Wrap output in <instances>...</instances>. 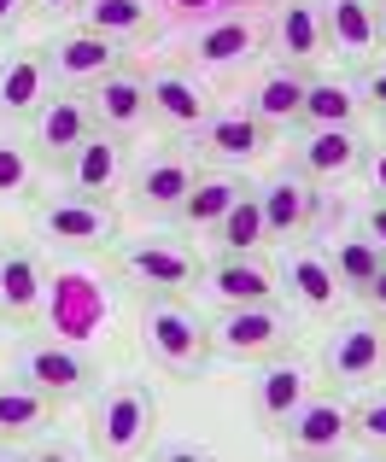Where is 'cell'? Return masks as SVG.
I'll list each match as a JSON object with an SVG mask.
<instances>
[{
	"instance_id": "obj_1",
	"label": "cell",
	"mask_w": 386,
	"mask_h": 462,
	"mask_svg": "<svg viewBox=\"0 0 386 462\" xmlns=\"http://www.w3.org/2000/svg\"><path fill=\"white\" fill-rule=\"evenodd\" d=\"M141 346H147V357L159 363L164 374H176V381H199L216 357L211 322H205L182 293H159V287L141 299Z\"/></svg>"
},
{
	"instance_id": "obj_2",
	"label": "cell",
	"mask_w": 386,
	"mask_h": 462,
	"mask_svg": "<svg viewBox=\"0 0 386 462\" xmlns=\"http://www.w3.org/2000/svg\"><path fill=\"white\" fill-rule=\"evenodd\" d=\"M47 334L77 339V346H94V339L112 334V282H106L94 263H53L47 270Z\"/></svg>"
},
{
	"instance_id": "obj_3",
	"label": "cell",
	"mask_w": 386,
	"mask_h": 462,
	"mask_svg": "<svg viewBox=\"0 0 386 462\" xmlns=\"http://www.w3.org/2000/svg\"><path fill=\"white\" fill-rule=\"evenodd\" d=\"M159 433V398L147 381H112L94 398L88 416V451L94 457H141Z\"/></svg>"
},
{
	"instance_id": "obj_4",
	"label": "cell",
	"mask_w": 386,
	"mask_h": 462,
	"mask_svg": "<svg viewBox=\"0 0 386 462\" xmlns=\"http://www.w3.org/2000/svg\"><path fill=\"white\" fill-rule=\"evenodd\" d=\"M293 310L281 299H263V305H216L211 316V351L228 363H270L281 351H293Z\"/></svg>"
},
{
	"instance_id": "obj_5",
	"label": "cell",
	"mask_w": 386,
	"mask_h": 462,
	"mask_svg": "<svg viewBox=\"0 0 386 462\" xmlns=\"http://www.w3.org/2000/svg\"><path fill=\"white\" fill-rule=\"evenodd\" d=\"M12 374L41 386L53 404H77V398L100 393V357H94L88 346H77V339H59V334L23 339V346L12 351Z\"/></svg>"
},
{
	"instance_id": "obj_6",
	"label": "cell",
	"mask_w": 386,
	"mask_h": 462,
	"mask_svg": "<svg viewBox=\"0 0 386 462\" xmlns=\"http://www.w3.org/2000/svg\"><path fill=\"white\" fill-rule=\"evenodd\" d=\"M317 369L328 374V386H375L386 381V316H345L328 328L317 351Z\"/></svg>"
},
{
	"instance_id": "obj_7",
	"label": "cell",
	"mask_w": 386,
	"mask_h": 462,
	"mask_svg": "<svg viewBox=\"0 0 386 462\" xmlns=\"http://www.w3.org/2000/svg\"><path fill=\"white\" fill-rule=\"evenodd\" d=\"M35 235L53 240L65 252H100L124 240V223L106 199H88V193H47L35 199Z\"/></svg>"
},
{
	"instance_id": "obj_8",
	"label": "cell",
	"mask_w": 386,
	"mask_h": 462,
	"mask_svg": "<svg viewBox=\"0 0 386 462\" xmlns=\"http://www.w3.org/2000/svg\"><path fill=\"white\" fill-rule=\"evenodd\" d=\"M193 181H199V170H193V158L176 152V147L141 158L135 176H129V211L147 217V223H176L182 205H188V193H193Z\"/></svg>"
},
{
	"instance_id": "obj_9",
	"label": "cell",
	"mask_w": 386,
	"mask_h": 462,
	"mask_svg": "<svg viewBox=\"0 0 386 462\" xmlns=\"http://www.w3.org/2000/svg\"><path fill=\"white\" fill-rule=\"evenodd\" d=\"M322 188L305 176V170H293V164H281L270 181L258 188V211H263V240H305L310 228L322 223Z\"/></svg>"
},
{
	"instance_id": "obj_10",
	"label": "cell",
	"mask_w": 386,
	"mask_h": 462,
	"mask_svg": "<svg viewBox=\"0 0 386 462\" xmlns=\"http://www.w3.org/2000/svg\"><path fill=\"white\" fill-rule=\"evenodd\" d=\"M41 53H47V70H53L59 88H94L100 77H112V70L129 65L124 42L88 30V23H77V30H59L53 42L41 47Z\"/></svg>"
},
{
	"instance_id": "obj_11",
	"label": "cell",
	"mask_w": 386,
	"mask_h": 462,
	"mask_svg": "<svg viewBox=\"0 0 386 462\" xmlns=\"http://www.w3.org/2000/svg\"><path fill=\"white\" fill-rule=\"evenodd\" d=\"M258 53H263V23H252L246 12H223V18L199 23V30L188 35V59L216 82L240 77Z\"/></svg>"
},
{
	"instance_id": "obj_12",
	"label": "cell",
	"mask_w": 386,
	"mask_h": 462,
	"mask_svg": "<svg viewBox=\"0 0 386 462\" xmlns=\"http://www.w3.org/2000/svg\"><path fill=\"white\" fill-rule=\"evenodd\" d=\"M117 275H129L135 287H159V293H188L205 282V263L176 240H117Z\"/></svg>"
},
{
	"instance_id": "obj_13",
	"label": "cell",
	"mask_w": 386,
	"mask_h": 462,
	"mask_svg": "<svg viewBox=\"0 0 386 462\" xmlns=\"http://www.w3.org/2000/svg\"><path fill=\"white\" fill-rule=\"evenodd\" d=\"M263 47L275 53V65H322L328 59V35H322V6L317 0H275L270 23H263Z\"/></svg>"
},
{
	"instance_id": "obj_14",
	"label": "cell",
	"mask_w": 386,
	"mask_h": 462,
	"mask_svg": "<svg viewBox=\"0 0 386 462\" xmlns=\"http://www.w3.org/2000/svg\"><path fill=\"white\" fill-rule=\"evenodd\" d=\"M281 445L293 457H340L352 445V404L345 398H317L310 393L293 416L281 421Z\"/></svg>"
},
{
	"instance_id": "obj_15",
	"label": "cell",
	"mask_w": 386,
	"mask_h": 462,
	"mask_svg": "<svg viewBox=\"0 0 386 462\" xmlns=\"http://www.w3.org/2000/svg\"><path fill=\"white\" fill-rule=\"evenodd\" d=\"M275 147V129L258 124L246 106H228V112H211L199 129H193V152L211 158V164H252Z\"/></svg>"
},
{
	"instance_id": "obj_16",
	"label": "cell",
	"mask_w": 386,
	"mask_h": 462,
	"mask_svg": "<svg viewBox=\"0 0 386 462\" xmlns=\"http://www.w3.org/2000/svg\"><path fill=\"white\" fill-rule=\"evenodd\" d=\"M88 94V112H94V129H106V135H117V141H129V135H141V129L152 124V100H147V77L141 70H112V77H100L94 88H82Z\"/></svg>"
},
{
	"instance_id": "obj_17",
	"label": "cell",
	"mask_w": 386,
	"mask_h": 462,
	"mask_svg": "<svg viewBox=\"0 0 386 462\" xmlns=\"http://www.w3.org/2000/svg\"><path fill=\"white\" fill-rule=\"evenodd\" d=\"M94 135V112H88V94L82 88H59L41 100V112L30 117V147L53 164H65L82 141Z\"/></svg>"
},
{
	"instance_id": "obj_18",
	"label": "cell",
	"mask_w": 386,
	"mask_h": 462,
	"mask_svg": "<svg viewBox=\"0 0 386 462\" xmlns=\"http://www.w3.org/2000/svg\"><path fill=\"white\" fill-rule=\"evenodd\" d=\"M147 100H152V124H164L170 135H193L205 117L216 112L205 77H193L188 65H164L147 77Z\"/></svg>"
},
{
	"instance_id": "obj_19",
	"label": "cell",
	"mask_w": 386,
	"mask_h": 462,
	"mask_svg": "<svg viewBox=\"0 0 386 462\" xmlns=\"http://www.w3.org/2000/svg\"><path fill=\"white\" fill-rule=\"evenodd\" d=\"M363 152L369 141L357 129H305L293 141V170H305L317 188H340V181H352L363 170Z\"/></svg>"
},
{
	"instance_id": "obj_20",
	"label": "cell",
	"mask_w": 386,
	"mask_h": 462,
	"mask_svg": "<svg viewBox=\"0 0 386 462\" xmlns=\"http://www.w3.org/2000/svg\"><path fill=\"white\" fill-rule=\"evenodd\" d=\"M317 393V374H310L305 357H293V351H281V357L258 363V381H252V416L263 421V428H281L287 416H293L305 398Z\"/></svg>"
},
{
	"instance_id": "obj_21",
	"label": "cell",
	"mask_w": 386,
	"mask_h": 462,
	"mask_svg": "<svg viewBox=\"0 0 386 462\" xmlns=\"http://www.w3.org/2000/svg\"><path fill=\"white\" fill-rule=\"evenodd\" d=\"M59 170H65V188L70 193H88V199H106V205H112V193L124 188V176H129V141L94 129V135L82 141V147L70 152Z\"/></svg>"
},
{
	"instance_id": "obj_22",
	"label": "cell",
	"mask_w": 386,
	"mask_h": 462,
	"mask_svg": "<svg viewBox=\"0 0 386 462\" xmlns=\"http://www.w3.org/2000/svg\"><path fill=\"white\" fill-rule=\"evenodd\" d=\"M205 293L216 305H263L281 299V275L263 263V252H216L205 263Z\"/></svg>"
},
{
	"instance_id": "obj_23",
	"label": "cell",
	"mask_w": 386,
	"mask_h": 462,
	"mask_svg": "<svg viewBox=\"0 0 386 462\" xmlns=\"http://www.w3.org/2000/svg\"><path fill=\"white\" fill-rule=\"evenodd\" d=\"M275 275H281L287 305H293L299 316H334V310H340V299H345V287H340V275H334L328 252L299 246V252H287V263Z\"/></svg>"
},
{
	"instance_id": "obj_24",
	"label": "cell",
	"mask_w": 386,
	"mask_h": 462,
	"mask_svg": "<svg viewBox=\"0 0 386 462\" xmlns=\"http://www.w3.org/2000/svg\"><path fill=\"white\" fill-rule=\"evenodd\" d=\"M47 305V263L30 246H0V322L30 328Z\"/></svg>"
},
{
	"instance_id": "obj_25",
	"label": "cell",
	"mask_w": 386,
	"mask_h": 462,
	"mask_svg": "<svg viewBox=\"0 0 386 462\" xmlns=\"http://www.w3.org/2000/svg\"><path fill=\"white\" fill-rule=\"evenodd\" d=\"M47 94H53V70L41 47H18L0 59V124H30Z\"/></svg>"
},
{
	"instance_id": "obj_26",
	"label": "cell",
	"mask_w": 386,
	"mask_h": 462,
	"mask_svg": "<svg viewBox=\"0 0 386 462\" xmlns=\"http://www.w3.org/2000/svg\"><path fill=\"white\" fill-rule=\"evenodd\" d=\"M305 88H310V70L270 65V70L252 77V88H246V100H240V106H246L258 124H270L275 135H281V129H299V117H305Z\"/></svg>"
},
{
	"instance_id": "obj_27",
	"label": "cell",
	"mask_w": 386,
	"mask_h": 462,
	"mask_svg": "<svg viewBox=\"0 0 386 462\" xmlns=\"http://www.w3.org/2000/svg\"><path fill=\"white\" fill-rule=\"evenodd\" d=\"M322 6V35H328V53L340 65H369L381 59V35H375V0H317Z\"/></svg>"
},
{
	"instance_id": "obj_28",
	"label": "cell",
	"mask_w": 386,
	"mask_h": 462,
	"mask_svg": "<svg viewBox=\"0 0 386 462\" xmlns=\"http://www.w3.org/2000/svg\"><path fill=\"white\" fill-rule=\"evenodd\" d=\"M357 117H363V94H357V82L340 77V70H310L299 129H357Z\"/></svg>"
},
{
	"instance_id": "obj_29",
	"label": "cell",
	"mask_w": 386,
	"mask_h": 462,
	"mask_svg": "<svg viewBox=\"0 0 386 462\" xmlns=\"http://www.w3.org/2000/svg\"><path fill=\"white\" fill-rule=\"evenodd\" d=\"M53 398L41 393V386H30L23 374H6L0 381V439L18 445V439H41L47 428H53Z\"/></svg>"
},
{
	"instance_id": "obj_30",
	"label": "cell",
	"mask_w": 386,
	"mask_h": 462,
	"mask_svg": "<svg viewBox=\"0 0 386 462\" xmlns=\"http://www.w3.org/2000/svg\"><path fill=\"white\" fill-rule=\"evenodd\" d=\"M240 193H252V181H246V176L211 170V176L193 181V193H188V205H182V217H176V223H182L188 235H211V228L223 223V211L240 199Z\"/></svg>"
},
{
	"instance_id": "obj_31",
	"label": "cell",
	"mask_w": 386,
	"mask_h": 462,
	"mask_svg": "<svg viewBox=\"0 0 386 462\" xmlns=\"http://www.w3.org/2000/svg\"><path fill=\"white\" fill-rule=\"evenodd\" d=\"M82 23L100 35H112V42H147L152 35V0H82Z\"/></svg>"
},
{
	"instance_id": "obj_32",
	"label": "cell",
	"mask_w": 386,
	"mask_h": 462,
	"mask_svg": "<svg viewBox=\"0 0 386 462\" xmlns=\"http://www.w3.org/2000/svg\"><path fill=\"white\" fill-rule=\"evenodd\" d=\"M381 246L357 228V235H345V240H334V275H340V287H345V299H363L369 305V293H375V275H381Z\"/></svg>"
},
{
	"instance_id": "obj_33",
	"label": "cell",
	"mask_w": 386,
	"mask_h": 462,
	"mask_svg": "<svg viewBox=\"0 0 386 462\" xmlns=\"http://www.w3.org/2000/svg\"><path fill=\"white\" fill-rule=\"evenodd\" d=\"M211 240L223 252H258L263 246V211H258V188L252 193H240L234 205L223 211V223L211 228Z\"/></svg>"
},
{
	"instance_id": "obj_34",
	"label": "cell",
	"mask_w": 386,
	"mask_h": 462,
	"mask_svg": "<svg viewBox=\"0 0 386 462\" xmlns=\"http://www.w3.org/2000/svg\"><path fill=\"white\" fill-rule=\"evenodd\" d=\"M352 445L363 457H386V386H369L352 404Z\"/></svg>"
},
{
	"instance_id": "obj_35",
	"label": "cell",
	"mask_w": 386,
	"mask_h": 462,
	"mask_svg": "<svg viewBox=\"0 0 386 462\" xmlns=\"http://www.w3.org/2000/svg\"><path fill=\"white\" fill-rule=\"evenodd\" d=\"M35 176H41L35 147L0 135V199H30V193H35Z\"/></svg>"
},
{
	"instance_id": "obj_36",
	"label": "cell",
	"mask_w": 386,
	"mask_h": 462,
	"mask_svg": "<svg viewBox=\"0 0 386 462\" xmlns=\"http://www.w3.org/2000/svg\"><path fill=\"white\" fill-rule=\"evenodd\" d=\"M152 6H164V18L188 30L193 18H205V23H211V18H223V12H234V0H152Z\"/></svg>"
},
{
	"instance_id": "obj_37",
	"label": "cell",
	"mask_w": 386,
	"mask_h": 462,
	"mask_svg": "<svg viewBox=\"0 0 386 462\" xmlns=\"http://www.w3.org/2000/svg\"><path fill=\"white\" fill-rule=\"evenodd\" d=\"M357 94H363V112H386V59H369V65L352 70Z\"/></svg>"
},
{
	"instance_id": "obj_38",
	"label": "cell",
	"mask_w": 386,
	"mask_h": 462,
	"mask_svg": "<svg viewBox=\"0 0 386 462\" xmlns=\"http://www.w3.org/2000/svg\"><path fill=\"white\" fill-rule=\"evenodd\" d=\"M147 457H164V462H205V457H216L211 445H199V439H170V445H147Z\"/></svg>"
},
{
	"instance_id": "obj_39",
	"label": "cell",
	"mask_w": 386,
	"mask_h": 462,
	"mask_svg": "<svg viewBox=\"0 0 386 462\" xmlns=\"http://www.w3.org/2000/svg\"><path fill=\"white\" fill-rule=\"evenodd\" d=\"M357 176L369 181V193H375V199H386V141L363 152V170H357Z\"/></svg>"
},
{
	"instance_id": "obj_40",
	"label": "cell",
	"mask_w": 386,
	"mask_h": 462,
	"mask_svg": "<svg viewBox=\"0 0 386 462\" xmlns=\"http://www.w3.org/2000/svg\"><path fill=\"white\" fill-rule=\"evenodd\" d=\"M30 18V0H0V47L18 35V23Z\"/></svg>"
},
{
	"instance_id": "obj_41",
	"label": "cell",
	"mask_w": 386,
	"mask_h": 462,
	"mask_svg": "<svg viewBox=\"0 0 386 462\" xmlns=\"http://www.w3.org/2000/svg\"><path fill=\"white\" fill-rule=\"evenodd\" d=\"M23 457H35V462H77L82 451H77V445H65V439H41V445H30Z\"/></svg>"
},
{
	"instance_id": "obj_42",
	"label": "cell",
	"mask_w": 386,
	"mask_h": 462,
	"mask_svg": "<svg viewBox=\"0 0 386 462\" xmlns=\"http://www.w3.org/2000/svg\"><path fill=\"white\" fill-rule=\"evenodd\" d=\"M363 235L375 240V246H381V258H386V199H375V205L363 211Z\"/></svg>"
},
{
	"instance_id": "obj_43",
	"label": "cell",
	"mask_w": 386,
	"mask_h": 462,
	"mask_svg": "<svg viewBox=\"0 0 386 462\" xmlns=\"http://www.w3.org/2000/svg\"><path fill=\"white\" fill-rule=\"evenodd\" d=\"M77 6H82V0H30V12H35V18H70Z\"/></svg>"
},
{
	"instance_id": "obj_44",
	"label": "cell",
	"mask_w": 386,
	"mask_h": 462,
	"mask_svg": "<svg viewBox=\"0 0 386 462\" xmlns=\"http://www.w3.org/2000/svg\"><path fill=\"white\" fill-rule=\"evenodd\" d=\"M369 305L386 316V263H381V275H375V293H369Z\"/></svg>"
},
{
	"instance_id": "obj_45",
	"label": "cell",
	"mask_w": 386,
	"mask_h": 462,
	"mask_svg": "<svg viewBox=\"0 0 386 462\" xmlns=\"http://www.w3.org/2000/svg\"><path fill=\"white\" fill-rule=\"evenodd\" d=\"M375 35H381V47H386V0L375 6Z\"/></svg>"
},
{
	"instance_id": "obj_46",
	"label": "cell",
	"mask_w": 386,
	"mask_h": 462,
	"mask_svg": "<svg viewBox=\"0 0 386 462\" xmlns=\"http://www.w3.org/2000/svg\"><path fill=\"white\" fill-rule=\"evenodd\" d=\"M234 6H275V0H234Z\"/></svg>"
},
{
	"instance_id": "obj_47",
	"label": "cell",
	"mask_w": 386,
	"mask_h": 462,
	"mask_svg": "<svg viewBox=\"0 0 386 462\" xmlns=\"http://www.w3.org/2000/svg\"><path fill=\"white\" fill-rule=\"evenodd\" d=\"M375 129H381V141H386V112H375Z\"/></svg>"
}]
</instances>
